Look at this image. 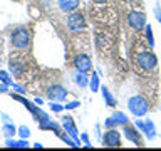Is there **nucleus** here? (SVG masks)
I'll return each instance as SVG.
<instances>
[{"label":"nucleus","mask_w":161,"mask_h":151,"mask_svg":"<svg viewBox=\"0 0 161 151\" xmlns=\"http://www.w3.org/2000/svg\"><path fill=\"white\" fill-rule=\"evenodd\" d=\"M134 64L138 69L146 70V72H148V70H153L156 67V55L148 49L139 47L134 54Z\"/></svg>","instance_id":"1"},{"label":"nucleus","mask_w":161,"mask_h":151,"mask_svg":"<svg viewBox=\"0 0 161 151\" xmlns=\"http://www.w3.org/2000/svg\"><path fill=\"white\" fill-rule=\"evenodd\" d=\"M79 0H59V7L64 10V12H72L74 8H77Z\"/></svg>","instance_id":"10"},{"label":"nucleus","mask_w":161,"mask_h":151,"mask_svg":"<svg viewBox=\"0 0 161 151\" xmlns=\"http://www.w3.org/2000/svg\"><path fill=\"white\" fill-rule=\"evenodd\" d=\"M128 22H129V25L134 30H141L144 27V14L143 12H136V10H134V12H129Z\"/></svg>","instance_id":"6"},{"label":"nucleus","mask_w":161,"mask_h":151,"mask_svg":"<svg viewBox=\"0 0 161 151\" xmlns=\"http://www.w3.org/2000/svg\"><path fill=\"white\" fill-rule=\"evenodd\" d=\"M129 109H131V113L136 114V116H143V114H146V111H148V103H146L143 98L136 96V98L129 99Z\"/></svg>","instance_id":"4"},{"label":"nucleus","mask_w":161,"mask_h":151,"mask_svg":"<svg viewBox=\"0 0 161 151\" xmlns=\"http://www.w3.org/2000/svg\"><path fill=\"white\" fill-rule=\"evenodd\" d=\"M126 131V136L131 139V141H136L138 144H141V138H139V134H138V131H136L134 128H131V126H128V128L124 129Z\"/></svg>","instance_id":"11"},{"label":"nucleus","mask_w":161,"mask_h":151,"mask_svg":"<svg viewBox=\"0 0 161 151\" xmlns=\"http://www.w3.org/2000/svg\"><path fill=\"white\" fill-rule=\"evenodd\" d=\"M67 27L70 30H80L86 27V22H84V15L80 12H75V14H70L67 17Z\"/></svg>","instance_id":"5"},{"label":"nucleus","mask_w":161,"mask_h":151,"mask_svg":"<svg viewBox=\"0 0 161 151\" xmlns=\"http://www.w3.org/2000/svg\"><path fill=\"white\" fill-rule=\"evenodd\" d=\"M104 144L109 146V148H116V146H121V136L116 129H109L104 136Z\"/></svg>","instance_id":"7"},{"label":"nucleus","mask_w":161,"mask_h":151,"mask_svg":"<svg viewBox=\"0 0 161 151\" xmlns=\"http://www.w3.org/2000/svg\"><path fill=\"white\" fill-rule=\"evenodd\" d=\"M75 67H77L80 72H86V70L91 69V59L87 55L84 54H79L77 57H75Z\"/></svg>","instance_id":"8"},{"label":"nucleus","mask_w":161,"mask_h":151,"mask_svg":"<svg viewBox=\"0 0 161 151\" xmlns=\"http://www.w3.org/2000/svg\"><path fill=\"white\" fill-rule=\"evenodd\" d=\"M47 96L50 99L57 101V99H64L65 98V91L60 87V86H52V87H49L47 91Z\"/></svg>","instance_id":"9"},{"label":"nucleus","mask_w":161,"mask_h":151,"mask_svg":"<svg viewBox=\"0 0 161 151\" xmlns=\"http://www.w3.org/2000/svg\"><path fill=\"white\" fill-rule=\"evenodd\" d=\"M96 2H106V0H96Z\"/></svg>","instance_id":"12"},{"label":"nucleus","mask_w":161,"mask_h":151,"mask_svg":"<svg viewBox=\"0 0 161 151\" xmlns=\"http://www.w3.org/2000/svg\"><path fill=\"white\" fill-rule=\"evenodd\" d=\"M10 72H12L17 79H27L29 76V67L30 64H27V59L24 57V55H12L10 57Z\"/></svg>","instance_id":"2"},{"label":"nucleus","mask_w":161,"mask_h":151,"mask_svg":"<svg viewBox=\"0 0 161 151\" xmlns=\"http://www.w3.org/2000/svg\"><path fill=\"white\" fill-rule=\"evenodd\" d=\"M29 42H30V34H29L27 29L19 27V29H15L12 32V45L15 49H20V50L27 49Z\"/></svg>","instance_id":"3"}]
</instances>
